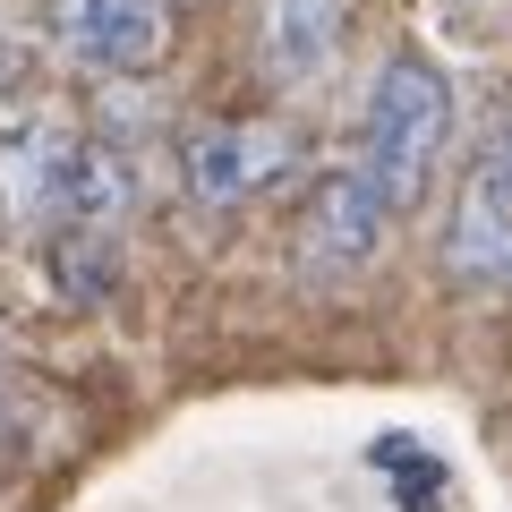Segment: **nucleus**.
Returning a JSON list of instances; mask_svg holds the SVG:
<instances>
[{
  "instance_id": "1a4fd4ad",
  "label": "nucleus",
  "mask_w": 512,
  "mask_h": 512,
  "mask_svg": "<svg viewBox=\"0 0 512 512\" xmlns=\"http://www.w3.org/2000/svg\"><path fill=\"white\" fill-rule=\"evenodd\" d=\"M26 444H35V393L18 384V359L0 342V461H18Z\"/></svg>"
},
{
  "instance_id": "9d476101",
  "label": "nucleus",
  "mask_w": 512,
  "mask_h": 512,
  "mask_svg": "<svg viewBox=\"0 0 512 512\" xmlns=\"http://www.w3.org/2000/svg\"><path fill=\"white\" fill-rule=\"evenodd\" d=\"M470 171H478V180H495V188L512 197V103L487 120V146H478V163H470Z\"/></svg>"
},
{
  "instance_id": "6e6552de",
  "label": "nucleus",
  "mask_w": 512,
  "mask_h": 512,
  "mask_svg": "<svg viewBox=\"0 0 512 512\" xmlns=\"http://www.w3.org/2000/svg\"><path fill=\"white\" fill-rule=\"evenodd\" d=\"M52 274L69 282V299H103L111 274H120V256H111L103 231H60L52 239Z\"/></svg>"
},
{
  "instance_id": "f03ea898",
  "label": "nucleus",
  "mask_w": 512,
  "mask_h": 512,
  "mask_svg": "<svg viewBox=\"0 0 512 512\" xmlns=\"http://www.w3.org/2000/svg\"><path fill=\"white\" fill-rule=\"evenodd\" d=\"M0 214L18 231H111L120 214V163L94 137L60 120H9L0 128Z\"/></svg>"
},
{
  "instance_id": "f257e3e1",
  "label": "nucleus",
  "mask_w": 512,
  "mask_h": 512,
  "mask_svg": "<svg viewBox=\"0 0 512 512\" xmlns=\"http://www.w3.org/2000/svg\"><path fill=\"white\" fill-rule=\"evenodd\" d=\"M444 146H453V77L419 43L384 52L376 86H367V120H359V171L376 180V197L393 214H419L444 171Z\"/></svg>"
},
{
  "instance_id": "39448f33",
  "label": "nucleus",
  "mask_w": 512,
  "mask_h": 512,
  "mask_svg": "<svg viewBox=\"0 0 512 512\" xmlns=\"http://www.w3.org/2000/svg\"><path fill=\"white\" fill-rule=\"evenodd\" d=\"M180 171H188V197L197 205H239L265 180L291 171V128H274V120H205L180 146Z\"/></svg>"
},
{
  "instance_id": "423d86ee",
  "label": "nucleus",
  "mask_w": 512,
  "mask_h": 512,
  "mask_svg": "<svg viewBox=\"0 0 512 512\" xmlns=\"http://www.w3.org/2000/svg\"><path fill=\"white\" fill-rule=\"evenodd\" d=\"M444 274L470 291H512V197L495 180H461V205L444 222Z\"/></svg>"
},
{
  "instance_id": "20e7f679",
  "label": "nucleus",
  "mask_w": 512,
  "mask_h": 512,
  "mask_svg": "<svg viewBox=\"0 0 512 512\" xmlns=\"http://www.w3.org/2000/svg\"><path fill=\"white\" fill-rule=\"evenodd\" d=\"M43 26H52V43L77 69H103V77L154 69L163 43H171L163 0H43Z\"/></svg>"
},
{
  "instance_id": "7ed1b4c3",
  "label": "nucleus",
  "mask_w": 512,
  "mask_h": 512,
  "mask_svg": "<svg viewBox=\"0 0 512 512\" xmlns=\"http://www.w3.org/2000/svg\"><path fill=\"white\" fill-rule=\"evenodd\" d=\"M384 222H393V205L376 197V180H367L359 163L325 171V180L308 188V205H299V274L308 282L367 274L376 248H384Z\"/></svg>"
},
{
  "instance_id": "0eeeda50",
  "label": "nucleus",
  "mask_w": 512,
  "mask_h": 512,
  "mask_svg": "<svg viewBox=\"0 0 512 512\" xmlns=\"http://www.w3.org/2000/svg\"><path fill=\"white\" fill-rule=\"evenodd\" d=\"M333 43H342V0H265L256 52H265L274 86H308V77H325Z\"/></svg>"
}]
</instances>
